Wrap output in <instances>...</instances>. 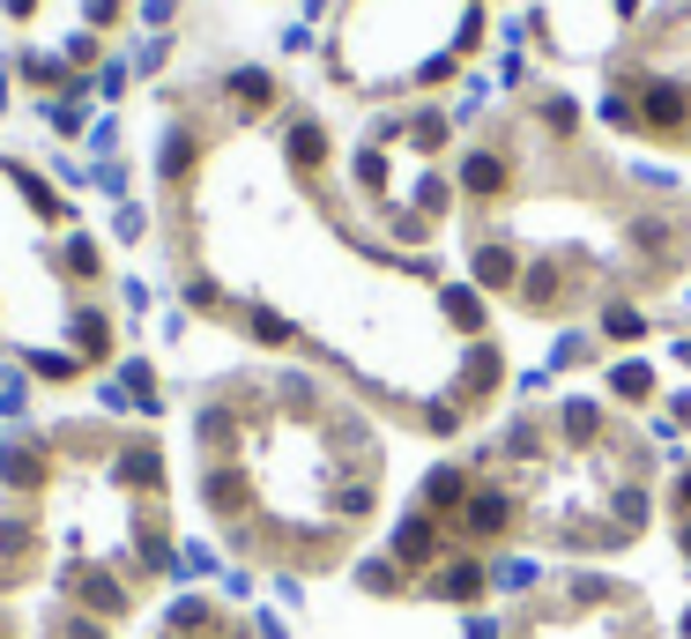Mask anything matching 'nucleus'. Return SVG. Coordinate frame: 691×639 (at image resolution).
Instances as JSON below:
<instances>
[{
	"label": "nucleus",
	"instance_id": "7ed1b4c3",
	"mask_svg": "<svg viewBox=\"0 0 691 639\" xmlns=\"http://www.w3.org/2000/svg\"><path fill=\"white\" fill-rule=\"evenodd\" d=\"M461 542H454V520L424 514V506H409V514L395 520V536H387V558H395L402 572H431L439 558H454Z\"/></svg>",
	"mask_w": 691,
	"mask_h": 639
},
{
	"label": "nucleus",
	"instance_id": "c756f323",
	"mask_svg": "<svg viewBox=\"0 0 691 639\" xmlns=\"http://www.w3.org/2000/svg\"><path fill=\"white\" fill-rule=\"evenodd\" d=\"M677 558L691 566V520H677Z\"/></svg>",
	"mask_w": 691,
	"mask_h": 639
},
{
	"label": "nucleus",
	"instance_id": "a211bd4d",
	"mask_svg": "<svg viewBox=\"0 0 691 639\" xmlns=\"http://www.w3.org/2000/svg\"><path fill=\"white\" fill-rule=\"evenodd\" d=\"M231 98H238V112H261V104H275V74L238 68V74H231Z\"/></svg>",
	"mask_w": 691,
	"mask_h": 639
},
{
	"label": "nucleus",
	"instance_id": "c85d7f7f",
	"mask_svg": "<svg viewBox=\"0 0 691 639\" xmlns=\"http://www.w3.org/2000/svg\"><path fill=\"white\" fill-rule=\"evenodd\" d=\"M669 365H677V372H691V335H677V343H669Z\"/></svg>",
	"mask_w": 691,
	"mask_h": 639
},
{
	"label": "nucleus",
	"instance_id": "cd10ccee",
	"mask_svg": "<svg viewBox=\"0 0 691 639\" xmlns=\"http://www.w3.org/2000/svg\"><path fill=\"white\" fill-rule=\"evenodd\" d=\"M68 268H74V275H98V253H90L82 239H74V246H68Z\"/></svg>",
	"mask_w": 691,
	"mask_h": 639
},
{
	"label": "nucleus",
	"instance_id": "f257e3e1",
	"mask_svg": "<svg viewBox=\"0 0 691 639\" xmlns=\"http://www.w3.org/2000/svg\"><path fill=\"white\" fill-rule=\"evenodd\" d=\"M520 528V491L514 484H476L469 506L454 514V542L461 550H498V542H514Z\"/></svg>",
	"mask_w": 691,
	"mask_h": 639
},
{
	"label": "nucleus",
	"instance_id": "f03ea898",
	"mask_svg": "<svg viewBox=\"0 0 691 639\" xmlns=\"http://www.w3.org/2000/svg\"><path fill=\"white\" fill-rule=\"evenodd\" d=\"M640 104V134H691V82L684 74H618Z\"/></svg>",
	"mask_w": 691,
	"mask_h": 639
},
{
	"label": "nucleus",
	"instance_id": "6ab92c4d",
	"mask_svg": "<svg viewBox=\"0 0 691 639\" xmlns=\"http://www.w3.org/2000/svg\"><path fill=\"white\" fill-rule=\"evenodd\" d=\"M595 343H602V335H588V327H566V335L550 343V372H572V365H588V357H595Z\"/></svg>",
	"mask_w": 691,
	"mask_h": 639
},
{
	"label": "nucleus",
	"instance_id": "20e7f679",
	"mask_svg": "<svg viewBox=\"0 0 691 639\" xmlns=\"http://www.w3.org/2000/svg\"><path fill=\"white\" fill-rule=\"evenodd\" d=\"M424 595H431V602H454V610H476V602L491 595V558H484V550L439 558V566L424 572Z\"/></svg>",
	"mask_w": 691,
	"mask_h": 639
},
{
	"label": "nucleus",
	"instance_id": "6e6552de",
	"mask_svg": "<svg viewBox=\"0 0 691 639\" xmlns=\"http://www.w3.org/2000/svg\"><path fill=\"white\" fill-rule=\"evenodd\" d=\"M498 379H506V357H498V343H469V357H461V372H454V402L469 409V402L498 394Z\"/></svg>",
	"mask_w": 691,
	"mask_h": 639
},
{
	"label": "nucleus",
	"instance_id": "2eb2a0df",
	"mask_svg": "<svg viewBox=\"0 0 691 639\" xmlns=\"http://www.w3.org/2000/svg\"><path fill=\"white\" fill-rule=\"evenodd\" d=\"M536 126H543V134H580V104L566 98V90H543V98H536Z\"/></svg>",
	"mask_w": 691,
	"mask_h": 639
},
{
	"label": "nucleus",
	"instance_id": "f3484780",
	"mask_svg": "<svg viewBox=\"0 0 691 639\" xmlns=\"http://www.w3.org/2000/svg\"><path fill=\"white\" fill-rule=\"evenodd\" d=\"M201 498H209L216 514H238V506H246V476H238V468H209V484H201Z\"/></svg>",
	"mask_w": 691,
	"mask_h": 639
},
{
	"label": "nucleus",
	"instance_id": "423d86ee",
	"mask_svg": "<svg viewBox=\"0 0 691 639\" xmlns=\"http://www.w3.org/2000/svg\"><path fill=\"white\" fill-rule=\"evenodd\" d=\"M461 194L469 201H506L514 194V156H506V149H469V156H461Z\"/></svg>",
	"mask_w": 691,
	"mask_h": 639
},
{
	"label": "nucleus",
	"instance_id": "4468645a",
	"mask_svg": "<svg viewBox=\"0 0 691 639\" xmlns=\"http://www.w3.org/2000/svg\"><path fill=\"white\" fill-rule=\"evenodd\" d=\"M558 595H566L572 610H602V602H618V580H602V572H566V580H558Z\"/></svg>",
	"mask_w": 691,
	"mask_h": 639
},
{
	"label": "nucleus",
	"instance_id": "bb28decb",
	"mask_svg": "<svg viewBox=\"0 0 691 639\" xmlns=\"http://www.w3.org/2000/svg\"><path fill=\"white\" fill-rule=\"evenodd\" d=\"M469 639H506V625H498L491 610H476V617H469Z\"/></svg>",
	"mask_w": 691,
	"mask_h": 639
},
{
	"label": "nucleus",
	"instance_id": "412c9836",
	"mask_svg": "<svg viewBox=\"0 0 691 639\" xmlns=\"http://www.w3.org/2000/svg\"><path fill=\"white\" fill-rule=\"evenodd\" d=\"M543 572L528 566V558H491V588H536Z\"/></svg>",
	"mask_w": 691,
	"mask_h": 639
},
{
	"label": "nucleus",
	"instance_id": "4be33fe9",
	"mask_svg": "<svg viewBox=\"0 0 691 639\" xmlns=\"http://www.w3.org/2000/svg\"><path fill=\"white\" fill-rule=\"evenodd\" d=\"M0 476H8V484H38V476H45V462H38V454H23V446H8V454H0Z\"/></svg>",
	"mask_w": 691,
	"mask_h": 639
},
{
	"label": "nucleus",
	"instance_id": "39448f33",
	"mask_svg": "<svg viewBox=\"0 0 691 639\" xmlns=\"http://www.w3.org/2000/svg\"><path fill=\"white\" fill-rule=\"evenodd\" d=\"M550 439L566 446V454H588V446H602V439H610L602 402H588V394H566V402L550 409Z\"/></svg>",
	"mask_w": 691,
	"mask_h": 639
},
{
	"label": "nucleus",
	"instance_id": "5701e85b",
	"mask_svg": "<svg viewBox=\"0 0 691 639\" xmlns=\"http://www.w3.org/2000/svg\"><path fill=\"white\" fill-rule=\"evenodd\" d=\"M120 476H126V484H142V491H149V484H156V446H134V454H126V462H120Z\"/></svg>",
	"mask_w": 691,
	"mask_h": 639
},
{
	"label": "nucleus",
	"instance_id": "aec40b11",
	"mask_svg": "<svg viewBox=\"0 0 691 639\" xmlns=\"http://www.w3.org/2000/svg\"><path fill=\"white\" fill-rule=\"evenodd\" d=\"M402 580H409V572H402L395 558H365V566H357V588L365 595H402Z\"/></svg>",
	"mask_w": 691,
	"mask_h": 639
},
{
	"label": "nucleus",
	"instance_id": "a878e982",
	"mask_svg": "<svg viewBox=\"0 0 691 639\" xmlns=\"http://www.w3.org/2000/svg\"><path fill=\"white\" fill-rule=\"evenodd\" d=\"M669 506H677V520H691V468H677V484H669Z\"/></svg>",
	"mask_w": 691,
	"mask_h": 639
},
{
	"label": "nucleus",
	"instance_id": "ddd939ff",
	"mask_svg": "<svg viewBox=\"0 0 691 639\" xmlns=\"http://www.w3.org/2000/svg\"><path fill=\"white\" fill-rule=\"evenodd\" d=\"M595 335H602V343H640V335H647V313L632 305V297H602V320H595Z\"/></svg>",
	"mask_w": 691,
	"mask_h": 639
},
{
	"label": "nucleus",
	"instance_id": "9b49d317",
	"mask_svg": "<svg viewBox=\"0 0 691 639\" xmlns=\"http://www.w3.org/2000/svg\"><path fill=\"white\" fill-rule=\"evenodd\" d=\"M566 291H572L566 261H536V268H520V305H528V313H550Z\"/></svg>",
	"mask_w": 691,
	"mask_h": 639
},
{
	"label": "nucleus",
	"instance_id": "b1692460",
	"mask_svg": "<svg viewBox=\"0 0 691 639\" xmlns=\"http://www.w3.org/2000/svg\"><path fill=\"white\" fill-rule=\"evenodd\" d=\"M253 335H261V343H291V320L283 313H253Z\"/></svg>",
	"mask_w": 691,
	"mask_h": 639
},
{
	"label": "nucleus",
	"instance_id": "393cba45",
	"mask_svg": "<svg viewBox=\"0 0 691 639\" xmlns=\"http://www.w3.org/2000/svg\"><path fill=\"white\" fill-rule=\"evenodd\" d=\"M186 164H194V142H186V134H172V142H164V172H186Z\"/></svg>",
	"mask_w": 691,
	"mask_h": 639
},
{
	"label": "nucleus",
	"instance_id": "dca6fc26",
	"mask_svg": "<svg viewBox=\"0 0 691 639\" xmlns=\"http://www.w3.org/2000/svg\"><path fill=\"white\" fill-rule=\"evenodd\" d=\"M291 164H297V172H321V164H327L321 120H291Z\"/></svg>",
	"mask_w": 691,
	"mask_h": 639
},
{
	"label": "nucleus",
	"instance_id": "9d476101",
	"mask_svg": "<svg viewBox=\"0 0 691 639\" xmlns=\"http://www.w3.org/2000/svg\"><path fill=\"white\" fill-rule=\"evenodd\" d=\"M610 394H618L624 409H654V402H662V379H654L647 357H618V365H610Z\"/></svg>",
	"mask_w": 691,
	"mask_h": 639
},
{
	"label": "nucleus",
	"instance_id": "1a4fd4ad",
	"mask_svg": "<svg viewBox=\"0 0 691 639\" xmlns=\"http://www.w3.org/2000/svg\"><path fill=\"white\" fill-rule=\"evenodd\" d=\"M469 491H476L469 468H461V462H439L431 476H424V498H417V506H424V514H439V520H454L461 506H469Z\"/></svg>",
	"mask_w": 691,
	"mask_h": 639
},
{
	"label": "nucleus",
	"instance_id": "f8f14e48",
	"mask_svg": "<svg viewBox=\"0 0 691 639\" xmlns=\"http://www.w3.org/2000/svg\"><path fill=\"white\" fill-rule=\"evenodd\" d=\"M439 313L454 335H469V343H484V291L476 283H454V291H439Z\"/></svg>",
	"mask_w": 691,
	"mask_h": 639
},
{
	"label": "nucleus",
	"instance_id": "0eeeda50",
	"mask_svg": "<svg viewBox=\"0 0 691 639\" xmlns=\"http://www.w3.org/2000/svg\"><path fill=\"white\" fill-rule=\"evenodd\" d=\"M469 268H476V291H484V297L520 291V246H514V239H476Z\"/></svg>",
	"mask_w": 691,
	"mask_h": 639
}]
</instances>
